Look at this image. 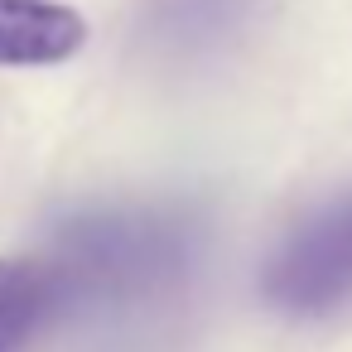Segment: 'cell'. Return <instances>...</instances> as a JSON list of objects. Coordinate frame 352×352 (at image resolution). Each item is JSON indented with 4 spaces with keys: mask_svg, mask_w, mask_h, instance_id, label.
Masks as SVG:
<instances>
[{
    "mask_svg": "<svg viewBox=\"0 0 352 352\" xmlns=\"http://www.w3.org/2000/svg\"><path fill=\"white\" fill-rule=\"evenodd\" d=\"M87 44V20L58 0H0V68L68 63Z\"/></svg>",
    "mask_w": 352,
    "mask_h": 352,
    "instance_id": "7a4b0ae2",
    "label": "cell"
},
{
    "mask_svg": "<svg viewBox=\"0 0 352 352\" xmlns=\"http://www.w3.org/2000/svg\"><path fill=\"white\" fill-rule=\"evenodd\" d=\"M49 304V270L34 261L0 256V352H10Z\"/></svg>",
    "mask_w": 352,
    "mask_h": 352,
    "instance_id": "3957f363",
    "label": "cell"
},
{
    "mask_svg": "<svg viewBox=\"0 0 352 352\" xmlns=\"http://www.w3.org/2000/svg\"><path fill=\"white\" fill-rule=\"evenodd\" d=\"M261 294L285 314H328L352 299V198L323 208L275 246Z\"/></svg>",
    "mask_w": 352,
    "mask_h": 352,
    "instance_id": "6da1fadb",
    "label": "cell"
}]
</instances>
